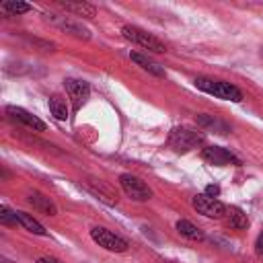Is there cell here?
I'll return each instance as SVG.
<instances>
[{
    "label": "cell",
    "instance_id": "cell-3",
    "mask_svg": "<svg viewBox=\"0 0 263 263\" xmlns=\"http://www.w3.org/2000/svg\"><path fill=\"white\" fill-rule=\"evenodd\" d=\"M121 33H123L125 39H129V41H134V43L142 45L144 49H150V51H156V53H164V51H166V47H164V43H162L160 39H156L154 35L146 33V31L140 29V27L125 25V27L121 29Z\"/></svg>",
    "mask_w": 263,
    "mask_h": 263
},
{
    "label": "cell",
    "instance_id": "cell-12",
    "mask_svg": "<svg viewBox=\"0 0 263 263\" xmlns=\"http://www.w3.org/2000/svg\"><path fill=\"white\" fill-rule=\"evenodd\" d=\"M195 121L201 129H208V132H216V134H228L230 132V125L226 121H222L214 115H208V113H199L195 117Z\"/></svg>",
    "mask_w": 263,
    "mask_h": 263
},
{
    "label": "cell",
    "instance_id": "cell-22",
    "mask_svg": "<svg viewBox=\"0 0 263 263\" xmlns=\"http://www.w3.org/2000/svg\"><path fill=\"white\" fill-rule=\"evenodd\" d=\"M255 251H257V255H263V230H261V232H259V236H257Z\"/></svg>",
    "mask_w": 263,
    "mask_h": 263
},
{
    "label": "cell",
    "instance_id": "cell-4",
    "mask_svg": "<svg viewBox=\"0 0 263 263\" xmlns=\"http://www.w3.org/2000/svg\"><path fill=\"white\" fill-rule=\"evenodd\" d=\"M90 238H92L99 247H103V249H107V251H113V253H123V251L129 247L123 236H119V234H115V232H111V230H107V228H103V226H95V228L90 230Z\"/></svg>",
    "mask_w": 263,
    "mask_h": 263
},
{
    "label": "cell",
    "instance_id": "cell-17",
    "mask_svg": "<svg viewBox=\"0 0 263 263\" xmlns=\"http://www.w3.org/2000/svg\"><path fill=\"white\" fill-rule=\"evenodd\" d=\"M177 230H179V234H183L189 240H203V232L189 220H179L177 222Z\"/></svg>",
    "mask_w": 263,
    "mask_h": 263
},
{
    "label": "cell",
    "instance_id": "cell-15",
    "mask_svg": "<svg viewBox=\"0 0 263 263\" xmlns=\"http://www.w3.org/2000/svg\"><path fill=\"white\" fill-rule=\"evenodd\" d=\"M16 220H18V224L23 226V228H27L29 232H33V234H39V236H45L47 234V230L43 228V224L41 222H37L31 214H27V212H16Z\"/></svg>",
    "mask_w": 263,
    "mask_h": 263
},
{
    "label": "cell",
    "instance_id": "cell-2",
    "mask_svg": "<svg viewBox=\"0 0 263 263\" xmlns=\"http://www.w3.org/2000/svg\"><path fill=\"white\" fill-rule=\"evenodd\" d=\"M195 86L208 95H214L218 99H224V101H232V103H238L242 101V92L240 88H236L234 84L230 82H224V80H212V78H195Z\"/></svg>",
    "mask_w": 263,
    "mask_h": 263
},
{
    "label": "cell",
    "instance_id": "cell-7",
    "mask_svg": "<svg viewBox=\"0 0 263 263\" xmlns=\"http://www.w3.org/2000/svg\"><path fill=\"white\" fill-rule=\"evenodd\" d=\"M64 86H66V92L72 101V107L74 111H78L90 97V86L86 80H78V78H66L64 80Z\"/></svg>",
    "mask_w": 263,
    "mask_h": 263
},
{
    "label": "cell",
    "instance_id": "cell-19",
    "mask_svg": "<svg viewBox=\"0 0 263 263\" xmlns=\"http://www.w3.org/2000/svg\"><path fill=\"white\" fill-rule=\"evenodd\" d=\"M4 12H8V14H25V12H29L31 10V6L27 4V2H16V0H8V2H2V6H0Z\"/></svg>",
    "mask_w": 263,
    "mask_h": 263
},
{
    "label": "cell",
    "instance_id": "cell-8",
    "mask_svg": "<svg viewBox=\"0 0 263 263\" xmlns=\"http://www.w3.org/2000/svg\"><path fill=\"white\" fill-rule=\"evenodd\" d=\"M201 158L210 164H216V166H228V164H240V160L226 148L222 146H208L203 148L201 152Z\"/></svg>",
    "mask_w": 263,
    "mask_h": 263
},
{
    "label": "cell",
    "instance_id": "cell-9",
    "mask_svg": "<svg viewBox=\"0 0 263 263\" xmlns=\"http://www.w3.org/2000/svg\"><path fill=\"white\" fill-rule=\"evenodd\" d=\"M45 18H47V21H51L58 29H62V31H66V33H70V35L78 37V39H88V37H90L88 29H86V27H82V23H78V21H74V18H70V16L45 14Z\"/></svg>",
    "mask_w": 263,
    "mask_h": 263
},
{
    "label": "cell",
    "instance_id": "cell-21",
    "mask_svg": "<svg viewBox=\"0 0 263 263\" xmlns=\"http://www.w3.org/2000/svg\"><path fill=\"white\" fill-rule=\"evenodd\" d=\"M205 195L218 197V195H220V187H218V185H208V187H205Z\"/></svg>",
    "mask_w": 263,
    "mask_h": 263
},
{
    "label": "cell",
    "instance_id": "cell-20",
    "mask_svg": "<svg viewBox=\"0 0 263 263\" xmlns=\"http://www.w3.org/2000/svg\"><path fill=\"white\" fill-rule=\"evenodd\" d=\"M16 212H10L6 205H2L0 208V224H4V226H16Z\"/></svg>",
    "mask_w": 263,
    "mask_h": 263
},
{
    "label": "cell",
    "instance_id": "cell-5",
    "mask_svg": "<svg viewBox=\"0 0 263 263\" xmlns=\"http://www.w3.org/2000/svg\"><path fill=\"white\" fill-rule=\"evenodd\" d=\"M119 185L121 189L125 191L127 197H132L134 201H148L152 197V189L142 181L138 179L136 175H129V173H123L119 177Z\"/></svg>",
    "mask_w": 263,
    "mask_h": 263
},
{
    "label": "cell",
    "instance_id": "cell-24",
    "mask_svg": "<svg viewBox=\"0 0 263 263\" xmlns=\"http://www.w3.org/2000/svg\"><path fill=\"white\" fill-rule=\"evenodd\" d=\"M0 263H12V261H8V259H2V261H0Z\"/></svg>",
    "mask_w": 263,
    "mask_h": 263
},
{
    "label": "cell",
    "instance_id": "cell-23",
    "mask_svg": "<svg viewBox=\"0 0 263 263\" xmlns=\"http://www.w3.org/2000/svg\"><path fill=\"white\" fill-rule=\"evenodd\" d=\"M37 263H64V261H60V259H55V257H39Z\"/></svg>",
    "mask_w": 263,
    "mask_h": 263
},
{
    "label": "cell",
    "instance_id": "cell-10",
    "mask_svg": "<svg viewBox=\"0 0 263 263\" xmlns=\"http://www.w3.org/2000/svg\"><path fill=\"white\" fill-rule=\"evenodd\" d=\"M6 113H8L14 121H21V123H25L27 127H31V129H35V132H45V123H43L37 115L29 113V111H27V109H23V107L8 105V107H6Z\"/></svg>",
    "mask_w": 263,
    "mask_h": 263
},
{
    "label": "cell",
    "instance_id": "cell-11",
    "mask_svg": "<svg viewBox=\"0 0 263 263\" xmlns=\"http://www.w3.org/2000/svg\"><path fill=\"white\" fill-rule=\"evenodd\" d=\"M27 201H29L37 212H41V214H45V216H55V214H58V205L53 203V199H49L47 195H43V193H39V191H31V193L27 195Z\"/></svg>",
    "mask_w": 263,
    "mask_h": 263
},
{
    "label": "cell",
    "instance_id": "cell-6",
    "mask_svg": "<svg viewBox=\"0 0 263 263\" xmlns=\"http://www.w3.org/2000/svg\"><path fill=\"white\" fill-rule=\"evenodd\" d=\"M193 210L205 218H222L226 214V205L218 199V197H210V195H195L193 197Z\"/></svg>",
    "mask_w": 263,
    "mask_h": 263
},
{
    "label": "cell",
    "instance_id": "cell-13",
    "mask_svg": "<svg viewBox=\"0 0 263 263\" xmlns=\"http://www.w3.org/2000/svg\"><path fill=\"white\" fill-rule=\"evenodd\" d=\"M58 4L66 10V12H72L76 16H84V18H92L95 16V6L88 4V2H66V0H58Z\"/></svg>",
    "mask_w": 263,
    "mask_h": 263
},
{
    "label": "cell",
    "instance_id": "cell-18",
    "mask_svg": "<svg viewBox=\"0 0 263 263\" xmlns=\"http://www.w3.org/2000/svg\"><path fill=\"white\" fill-rule=\"evenodd\" d=\"M49 111H51V115H53L55 119H60V121H64V119L68 117V105H66V101H62L60 97H51V99H49Z\"/></svg>",
    "mask_w": 263,
    "mask_h": 263
},
{
    "label": "cell",
    "instance_id": "cell-25",
    "mask_svg": "<svg viewBox=\"0 0 263 263\" xmlns=\"http://www.w3.org/2000/svg\"><path fill=\"white\" fill-rule=\"evenodd\" d=\"M168 263H175V261H168Z\"/></svg>",
    "mask_w": 263,
    "mask_h": 263
},
{
    "label": "cell",
    "instance_id": "cell-14",
    "mask_svg": "<svg viewBox=\"0 0 263 263\" xmlns=\"http://www.w3.org/2000/svg\"><path fill=\"white\" fill-rule=\"evenodd\" d=\"M129 58L142 68V70H146V72H150V74H154V76H166V72H164V68L160 66V64H156V62H152L150 58H146V55H142V53H138V51H134V53H129Z\"/></svg>",
    "mask_w": 263,
    "mask_h": 263
},
{
    "label": "cell",
    "instance_id": "cell-16",
    "mask_svg": "<svg viewBox=\"0 0 263 263\" xmlns=\"http://www.w3.org/2000/svg\"><path fill=\"white\" fill-rule=\"evenodd\" d=\"M226 216H228V226L236 228V230H245L249 226V218L247 214L240 210V208H230L226 210Z\"/></svg>",
    "mask_w": 263,
    "mask_h": 263
},
{
    "label": "cell",
    "instance_id": "cell-1",
    "mask_svg": "<svg viewBox=\"0 0 263 263\" xmlns=\"http://www.w3.org/2000/svg\"><path fill=\"white\" fill-rule=\"evenodd\" d=\"M205 142V134L191 127H173L168 134V144L175 152H189Z\"/></svg>",
    "mask_w": 263,
    "mask_h": 263
}]
</instances>
